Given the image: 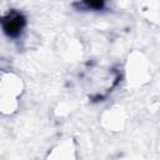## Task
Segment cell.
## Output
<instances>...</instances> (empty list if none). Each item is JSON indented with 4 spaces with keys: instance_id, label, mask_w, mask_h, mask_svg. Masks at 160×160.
<instances>
[{
    "instance_id": "1",
    "label": "cell",
    "mask_w": 160,
    "mask_h": 160,
    "mask_svg": "<svg viewBox=\"0 0 160 160\" xmlns=\"http://www.w3.org/2000/svg\"><path fill=\"white\" fill-rule=\"evenodd\" d=\"M25 24L24 18L20 14H12L2 19V28L10 36H18Z\"/></svg>"
},
{
    "instance_id": "2",
    "label": "cell",
    "mask_w": 160,
    "mask_h": 160,
    "mask_svg": "<svg viewBox=\"0 0 160 160\" xmlns=\"http://www.w3.org/2000/svg\"><path fill=\"white\" fill-rule=\"evenodd\" d=\"M85 2V5L90 9H100L102 8L105 0H82Z\"/></svg>"
}]
</instances>
